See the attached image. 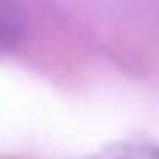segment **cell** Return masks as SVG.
I'll return each instance as SVG.
<instances>
[{
  "label": "cell",
  "mask_w": 159,
  "mask_h": 159,
  "mask_svg": "<svg viewBox=\"0 0 159 159\" xmlns=\"http://www.w3.org/2000/svg\"><path fill=\"white\" fill-rule=\"evenodd\" d=\"M25 21L15 0H0V47H10L23 36Z\"/></svg>",
  "instance_id": "cell-1"
},
{
  "label": "cell",
  "mask_w": 159,
  "mask_h": 159,
  "mask_svg": "<svg viewBox=\"0 0 159 159\" xmlns=\"http://www.w3.org/2000/svg\"><path fill=\"white\" fill-rule=\"evenodd\" d=\"M92 159H159V146L140 142H120L107 146Z\"/></svg>",
  "instance_id": "cell-2"
}]
</instances>
